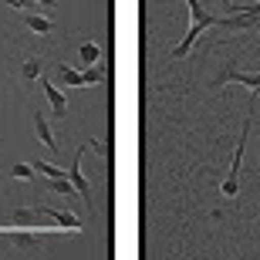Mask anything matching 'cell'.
<instances>
[{"label":"cell","mask_w":260,"mask_h":260,"mask_svg":"<svg viewBox=\"0 0 260 260\" xmlns=\"http://www.w3.org/2000/svg\"><path fill=\"white\" fill-rule=\"evenodd\" d=\"M7 240L14 243V247H17V250H41V247H44V240H41L38 233H30V230H24V226H17V230H10L7 233Z\"/></svg>","instance_id":"obj_7"},{"label":"cell","mask_w":260,"mask_h":260,"mask_svg":"<svg viewBox=\"0 0 260 260\" xmlns=\"http://www.w3.org/2000/svg\"><path fill=\"white\" fill-rule=\"evenodd\" d=\"M58 75L68 88H91V85H102L108 78V71L102 64H88V68H71V64H58Z\"/></svg>","instance_id":"obj_3"},{"label":"cell","mask_w":260,"mask_h":260,"mask_svg":"<svg viewBox=\"0 0 260 260\" xmlns=\"http://www.w3.org/2000/svg\"><path fill=\"white\" fill-rule=\"evenodd\" d=\"M78 61H81V68L98 64V61H102V44H98V41H81V44H78Z\"/></svg>","instance_id":"obj_12"},{"label":"cell","mask_w":260,"mask_h":260,"mask_svg":"<svg viewBox=\"0 0 260 260\" xmlns=\"http://www.w3.org/2000/svg\"><path fill=\"white\" fill-rule=\"evenodd\" d=\"M38 4H41V7H48V10H51L54 4H58V0H38Z\"/></svg>","instance_id":"obj_18"},{"label":"cell","mask_w":260,"mask_h":260,"mask_svg":"<svg viewBox=\"0 0 260 260\" xmlns=\"http://www.w3.org/2000/svg\"><path fill=\"white\" fill-rule=\"evenodd\" d=\"M38 210H41V216H51L61 230H81L78 216H75V213H68V210H61V206H38Z\"/></svg>","instance_id":"obj_8"},{"label":"cell","mask_w":260,"mask_h":260,"mask_svg":"<svg viewBox=\"0 0 260 260\" xmlns=\"http://www.w3.org/2000/svg\"><path fill=\"white\" fill-rule=\"evenodd\" d=\"M186 7H189V27H186V38L173 48V61H183L186 54L193 51L196 38H200L206 27H220V17H213V14L203 7L200 0H186Z\"/></svg>","instance_id":"obj_1"},{"label":"cell","mask_w":260,"mask_h":260,"mask_svg":"<svg viewBox=\"0 0 260 260\" xmlns=\"http://www.w3.org/2000/svg\"><path fill=\"white\" fill-rule=\"evenodd\" d=\"M10 10H24V14H30V10H41L38 0H7Z\"/></svg>","instance_id":"obj_17"},{"label":"cell","mask_w":260,"mask_h":260,"mask_svg":"<svg viewBox=\"0 0 260 260\" xmlns=\"http://www.w3.org/2000/svg\"><path fill=\"white\" fill-rule=\"evenodd\" d=\"M34 169H38V173H44L48 179H58V176H64V169H58L54 162H41V159L34 162Z\"/></svg>","instance_id":"obj_16"},{"label":"cell","mask_w":260,"mask_h":260,"mask_svg":"<svg viewBox=\"0 0 260 260\" xmlns=\"http://www.w3.org/2000/svg\"><path fill=\"white\" fill-rule=\"evenodd\" d=\"M51 193H58V196H78V189L71 186L68 176H58V179H51Z\"/></svg>","instance_id":"obj_14"},{"label":"cell","mask_w":260,"mask_h":260,"mask_svg":"<svg viewBox=\"0 0 260 260\" xmlns=\"http://www.w3.org/2000/svg\"><path fill=\"white\" fill-rule=\"evenodd\" d=\"M253 102H257V95H250L247 118H243V132H240V145H237V155H233V166H230V173H226V179L220 183L223 200H233V196L240 193V166H243V149H247V139H250V128H253Z\"/></svg>","instance_id":"obj_2"},{"label":"cell","mask_w":260,"mask_h":260,"mask_svg":"<svg viewBox=\"0 0 260 260\" xmlns=\"http://www.w3.org/2000/svg\"><path fill=\"white\" fill-rule=\"evenodd\" d=\"M41 71H44V58L41 54H24V58L14 64V78H17V85L27 88L30 81H38Z\"/></svg>","instance_id":"obj_5"},{"label":"cell","mask_w":260,"mask_h":260,"mask_svg":"<svg viewBox=\"0 0 260 260\" xmlns=\"http://www.w3.org/2000/svg\"><path fill=\"white\" fill-rule=\"evenodd\" d=\"M10 179H24V183H27V179H30V176H34V166H24V162H14V166H10Z\"/></svg>","instance_id":"obj_15"},{"label":"cell","mask_w":260,"mask_h":260,"mask_svg":"<svg viewBox=\"0 0 260 260\" xmlns=\"http://www.w3.org/2000/svg\"><path fill=\"white\" fill-rule=\"evenodd\" d=\"M81 152H85V145H78V152H75V162H71V169H68V179H71V186L78 189V196L88 203V210H95V200H91V183H88L85 176H81Z\"/></svg>","instance_id":"obj_6"},{"label":"cell","mask_w":260,"mask_h":260,"mask_svg":"<svg viewBox=\"0 0 260 260\" xmlns=\"http://www.w3.org/2000/svg\"><path fill=\"white\" fill-rule=\"evenodd\" d=\"M223 85H243V88H250V95H260V71H237V68H223L220 75L213 78V88H223Z\"/></svg>","instance_id":"obj_4"},{"label":"cell","mask_w":260,"mask_h":260,"mask_svg":"<svg viewBox=\"0 0 260 260\" xmlns=\"http://www.w3.org/2000/svg\"><path fill=\"white\" fill-rule=\"evenodd\" d=\"M44 95H48V102H51L54 118H64L68 115V95L61 91L58 85H51V78H44Z\"/></svg>","instance_id":"obj_9"},{"label":"cell","mask_w":260,"mask_h":260,"mask_svg":"<svg viewBox=\"0 0 260 260\" xmlns=\"http://www.w3.org/2000/svg\"><path fill=\"white\" fill-rule=\"evenodd\" d=\"M24 27L30 30V34H41V38H48L51 34V17H44V14H38V10H30V14H24Z\"/></svg>","instance_id":"obj_11"},{"label":"cell","mask_w":260,"mask_h":260,"mask_svg":"<svg viewBox=\"0 0 260 260\" xmlns=\"http://www.w3.org/2000/svg\"><path fill=\"white\" fill-rule=\"evenodd\" d=\"M38 216H41V210H27V206H17V210L10 213V223H14V226H24V230H30V226L38 223Z\"/></svg>","instance_id":"obj_13"},{"label":"cell","mask_w":260,"mask_h":260,"mask_svg":"<svg viewBox=\"0 0 260 260\" xmlns=\"http://www.w3.org/2000/svg\"><path fill=\"white\" fill-rule=\"evenodd\" d=\"M30 118H34V135H38V142H41V145H48L51 152H58L61 145H58V139H54V132H51L48 118L41 115V112H34V115H30Z\"/></svg>","instance_id":"obj_10"}]
</instances>
